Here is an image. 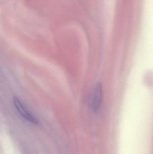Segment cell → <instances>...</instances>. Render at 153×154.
Wrapping results in <instances>:
<instances>
[{"label":"cell","mask_w":153,"mask_h":154,"mask_svg":"<svg viewBox=\"0 0 153 154\" xmlns=\"http://www.w3.org/2000/svg\"><path fill=\"white\" fill-rule=\"evenodd\" d=\"M102 101V85L100 82H99L94 86L90 96L89 102L90 109L94 113L99 112L101 107Z\"/></svg>","instance_id":"1"},{"label":"cell","mask_w":153,"mask_h":154,"mask_svg":"<svg viewBox=\"0 0 153 154\" xmlns=\"http://www.w3.org/2000/svg\"><path fill=\"white\" fill-rule=\"evenodd\" d=\"M13 103L18 113L24 119L35 125L38 124L39 120L37 118L29 111L19 99L17 97H14L13 98Z\"/></svg>","instance_id":"2"},{"label":"cell","mask_w":153,"mask_h":154,"mask_svg":"<svg viewBox=\"0 0 153 154\" xmlns=\"http://www.w3.org/2000/svg\"><path fill=\"white\" fill-rule=\"evenodd\" d=\"M2 73L1 70V68H0V75H2Z\"/></svg>","instance_id":"3"}]
</instances>
